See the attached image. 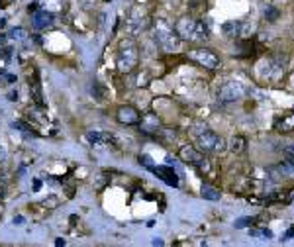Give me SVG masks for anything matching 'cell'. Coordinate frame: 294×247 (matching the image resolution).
<instances>
[{
    "mask_svg": "<svg viewBox=\"0 0 294 247\" xmlns=\"http://www.w3.org/2000/svg\"><path fill=\"white\" fill-rule=\"evenodd\" d=\"M265 18H267L269 22H274V20L278 18V10H274V8H267V10H265Z\"/></svg>",
    "mask_w": 294,
    "mask_h": 247,
    "instance_id": "obj_19",
    "label": "cell"
},
{
    "mask_svg": "<svg viewBox=\"0 0 294 247\" xmlns=\"http://www.w3.org/2000/svg\"><path fill=\"white\" fill-rule=\"evenodd\" d=\"M243 94H245V87H243L241 83H237V81H229V83L222 85V87L218 89V98H220L222 102L237 100V98H241Z\"/></svg>",
    "mask_w": 294,
    "mask_h": 247,
    "instance_id": "obj_7",
    "label": "cell"
},
{
    "mask_svg": "<svg viewBox=\"0 0 294 247\" xmlns=\"http://www.w3.org/2000/svg\"><path fill=\"white\" fill-rule=\"evenodd\" d=\"M4 6H6V4H4V0H0V8H4Z\"/></svg>",
    "mask_w": 294,
    "mask_h": 247,
    "instance_id": "obj_30",
    "label": "cell"
},
{
    "mask_svg": "<svg viewBox=\"0 0 294 247\" xmlns=\"http://www.w3.org/2000/svg\"><path fill=\"white\" fill-rule=\"evenodd\" d=\"M202 198H206V200H212V202H216V200H220V190L218 188H214V186H210V184H202Z\"/></svg>",
    "mask_w": 294,
    "mask_h": 247,
    "instance_id": "obj_14",
    "label": "cell"
},
{
    "mask_svg": "<svg viewBox=\"0 0 294 247\" xmlns=\"http://www.w3.org/2000/svg\"><path fill=\"white\" fill-rule=\"evenodd\" d=\"M40 186H42V182H40V180H36V182H34V188H36V190H40Z\"/></svg>",
    "mask_w": 294,
    "mask_h": 247,
    "instance_id": "obj_28",
    "label": "cell"
},
{
    "mask_svg": "<svg viewBox=\"0 0 294 247\" xmlns=\"http://www.w3.org/2000/svg\"><path fill=\"white\" fill-rule=\"evenodd\" d=\"M149 171L155 173L161 180H165L169 186H179V177H177V173H175L171 167H167V165H165V167H155V165H151Z\"/></svg>",
    "mask_w": 294,
    "mask_h": 247,
    "instance_id": "obj_9",
    "label": "cell"
},
{
    "mask_svg": "<svg viewBox=\"0 0 294 247\" xmlns=\"http://www.w3.org/2000/svg\"><path fill=\"white\" fill-rule=\"evenodd\" d=\"M30 90H32V98L38 106L44 108V96H42V87H40V79H38V71L34 73V81L30 83Z\"/></svg>",
    "mask_w": 294,
    "mask_h": 247,
    "instance_id": "obj_12",
    "label": "cell"
},
{
    "mask_svg": "<svg viewBox=\"0 0 294 247\" xmlns=\"http://www.w3.org/2000/svg\"><path fill=\"white\" fill-rule=\"evenodd\" d=\"M153 36H155V42H157L165 51H177L179 49V42L181 38L177 36L175 28L167 22L165 18H157L153 22Z\"/></svg>",
    "mask_w": 294,
    "mask_h": 247,
    "instance_id": "obj_2",
    "label": "cell"
},
{
    "mask_svg": "<svg viewBox=\"0 0 294 247\" xmlns=\"http://www.w3.org/2000/svg\"><path fill=\"white\" fill-rule=\"evenodd\" d=\"M28 12H38V2L30 4V6H28Z\"/></svg>",
    "mask_w": 294,
    "mask_h": 247,
    "instance_id": "obj_24",
    "label": "cell"
},
{
    "mask_svg": "<svg viewBox=\"0 0 294 247\" xmlns=\"http://www.w3.org/2000/svg\"><path fill=\"white\" fill-rule=\"evenodd\" d=\"M276 171H278L280 175H284V177H294V161H290V159L282 161V163L276 167Z\"/></svg>",
    "mask_w": 294,
    "mask_h": 247,
    "instance_id": "obj_15",
    "label": "cell"
},
{
    "mask_svg": "<svg viewBox=\"0 0 294 247\" xmlns=\"http://www.w3.org/2000/svg\"><path fill=\"white\" fill-rule=\"evenodd\" d=\"M290 237H294V225L288 229V231H286V233H284V235H282V239H290Z\"/></svg>",
    "mask_w": 294,
    "mask_h": 247,
    "instance_id": "obj_23",
    "label": "cell"
},
{
    "mask_svg": "<svg viewBox=\"0 0 294 247\" xmlns=\"http://www.w3.org/2000/svg\"><path fill=\"white\" fill-rule=\"evenodd\" d=\"M55 245H57V247L65 245V239H57V241H55Z\"/></svg>",
    "mask_w": 294,
    "mask_h": 247,
    "instance_id": "obj_27",
    "label": "cell"
},
{
    "mask_svg": "<svg viewBox=\"0 0 294 247\" xmlns=\"http://www.w3.org/2000/svg\"><path fill=\"white\" fill-rule=\"evenodd\" d=\"M139 61V53H137V45L134 42H124L120 45L118 57H116V67L122 73H132L137 67Z\"/></svg>",
    "mask_w": 294,
    "mask_h": 247,
    "instance_id": "obj_3",
    "label": "cell"
},
{
    "mask_svg": "<svg viewBox=\"0 0 294 247\" xmlns=\"http://www.w3.org/2000/svg\"><path fill=\"white\" fill-rule=\"evenodd\" d=\"M245 145H247V139L241 137V135H237V137L231 139V151H233V153H241V151H245Z\"/></svg>",
    "mask_w": 294,
    "mask_h": 247,
    "instance_id": "obj_16",
    "label": "cell"
},
{
    "mask_svg": "<svg viewBox=\"0 0 294 247\" xmlns=\"http://www.w3.org/2000/svg\"><path fill=\"white\" fill-rule=\"evenodd\" d=\"M171 2H179V0H171Z\"/></svg>",
    "mask_w": 294,
    "mask_h": 247,
    "instance_id": "obj_31",
    "label": "cell"
},
{
    "mask_svg": "<svg viewBox=\"0 0 294 247\" xmlns=\"http://www.w3.org/2000/svg\"><path fill=\"white\" fill-rule=\"evenodd\" d=\"M14 224L22 225L24 224V218H22V216H16V218H14Z\"/></svg>",
    "mask_w": 294,
    "mask_h": 247,
    "instance_id": "obj_25",
    "label": "cell"
},
{
    "mask_svg": "<svg viewBox=\"0 0 294 247\" xmlns=\"http://www.w3.org/2000/svg\"><path fill=\"white\" fill-rule=\"evenodd\" d=\"M274 128L280 132V134H288L294 130V112L292 114H284L282 118H278L274 122Z\"/></svg>",
    "mask_w": 294,
    "mask_h": 247,
    "instance_id": "obj_11",
    "label": "cell"
},
{
    "mask_svg": "<svg viewBox=\"0 0 294 247\" xmlns=\"http://www.w3.org/2000/svg\"><path fill=\"white\" fill-rule=\"evenodd\" d=\"M12 38H14V40H24V38H26V30H24V28L12 30Z\"/></svg>",
    "mask_w": 294,
    "mask_h": 247,
    "instance_id": "obj_20",
    "label": "cell"
},
{
    "mask_svg": "<svg viewBox=\"0 0 294 247\" xmlns=\"http://www.w3.org/2000/svg\"><path fill=\"white\" fill-rule=\"evenodd\" d=\"M188 57L204 69L220 67V57L214 51H210V49H192V51H188Z\"/></svg>",
    "mask_w": 294,
    "mask_h": 247,
    "instance_id": "obj_6",
    "label": "cell"
},
{
    "mask_svg": "<svg viewBox=\"0 0 294 247\" xmlns=\"http://www.w3.org/2000/svg\"><path fill=\"white\" fill-rule=\"evenodd\" d=\"M257 222V218H239L237 222H235V227L237 229H241V227H247V225H253Z\"/></svg>",
    "mask_w": 294,
    "mask_h": 247,
    "instance_id": "obj_17",
    "label": "cell"
},
{
    "mask_svg": "<svg viewBox=\"0 0 294 247\" xmlns=\"http://www.w3.org/2000/svg\"><path fill=\"white\" fill-rule=\"evenodd\" d=\"M175 32L181 40H188V42H204L208 38V28L202 20H194L184 16L179 22L175 24Z\"/></svg>",
    "mask_w": 294,
    "mask_h": 247,
    "instance_id": "obj_1",
    "label": "cell"
},
{
    "mask_svg": "<svg viewBox=\"0 0 294 247\" xmlns=\"http://www.w3.org/2000/svg\"><path fill=\"white\" fill-rule=\"evenodd\" d=\"M14 128H18V130L24 132V134H34V132H32L34 128H32V126H28L26 122H20V120H18V122H14Z\"/></svg>",
    "mask_w": 294,
    "mask_h": 247,
    "instance_id": "obj_18",
    "label": "cell"
},
{
    "mask_svg": "<svg viewBox=\"0 0 294 247\" xmlns=\"http://www.w3.org/2000/svg\"><path fill=\"white\" fill-rule=\"evenodd\" d=\"M284 155H286V159L294 161V145H290V147H286V149H284Z\"/></svg>",
    "mask_w": 294,
    "mask_h": 247,
    "instance_id": "obj_22",
    "label": "cell"
},
{
    "mask_svg": "<svg viewBox=\"0 0 294 247\" xmlns=\"http://www.w3.org/2000/svg\"><path fill=\"white\" fill-rule=\"evenodd\" d=\"M196 143H198V147L202 151H208V153H220V151L226 149L224 137H220L218 134H214V132H210L206 128L196 135Z\"/></svg>",
    "mask_w": 294,
    "mask_h": 247,
    "instance_id": "obj_4",
    "label": "cell"
},
{
    "mask_svg": "<svg viewBox=\"0 0 294 247\" xmlns=\"http://www.w3.org/2000/svg\"><path fill=\"white\" fill-rule=\"evenodd\" d=\"M10 100H18V92H10Z\"/></svg>",
    "mask_w": 294,
    "mask_h": 247,
    "instance_id": "obj_26",
    "label": "cell"
},
{
    "mask_svg": "<svg viewBox=\"0 0 294 247\" xmlns=\"http://www.w3.org/2000/svg\"><path fill=\"white\" fill-rule=\"evenodd\" d=\"M4 26H6V20H0V30H2Z\"/></svg>",
    "mask_w": 294,
    "mask_h": 247,
    "instance_id": "obj_29",
    "label": "cell"
},
{
    "mask_svg": "<svg viewBox=\"0 0 294 247\" xmlns=\"http://www.w3.org/2000/svg\"><path fill=\"white\" fill-rule=\"evenodd\" d=\"M116 120H118L122 126H136V124L141 122V114H139L137 108L126 104V106H120V108L116 110Z\"/></svg>",
    "mask_w": 294,
    "mask_h": 247,
    "instance_id": "obj_8",
    "label": "cell"
},
{
    "mask_svg": "<svg viewBox=\"0 0 294 247\" xmlns=\"http://www.w3.org/2000/svg\"><path fill=\"white\" fill-rule=\"evenodd\" d=\"M179 155L184 163H188V165H192L196 171H208V165H210V161L204 157L202 153L198 151V149H194V147H190V145H182L181 151H179Z\"/></svg>",
    "mask_w": 294,
    "mask_h": 247,
    "instance_id": "obj_5",
    "label": "cell"
},
{
    "mask_svg": "<svg viewBox=\"0 0 294 247\" xmlns=\"http://www.w3.org/2000/svg\"><path fill=\"white\" fill-rule=\"evenodd\" d=\"M53 24V14H49L46 10H38V12H34V16H32V26L36 28V30H44V28H49Z\"/></svg>",
    "mask_w": 294,
    "mask_h": 247,
    "instance_id": "obj_10",
    "label": "cell"
},
{
    "mask_svg": "<svg viewBox=\"0 0 294 247\" xmlns=\"http://www.w3.org/2000/svg\"><path fill=\"white\" fill-rule=\"evenodd\" d=\"M87 139L91 141V145H104V143L112 141V137L104 132H87Z\"/></svg>",
    "mask_w": 294,
    "mask_h": 247,
    "instance_id": "obj_13",
    "label": "cell"
},
{
    "mask_svg": "<svg viewBox=\"0 0 294 247\" xmlns=\"http://www.w3.org/2000/svg\"><path fill=\"white\" fill-rule=\"evenodd\" d=\"M139 163H141L143 167H147V169H149V167L153 165V163H151V157H149V155H139Z\"/></svg>",
    "mask_w": 294,
    "mask_h": 247,
    "instance_id": "obj_21",
    "label": "cell"
}]
</instances>
